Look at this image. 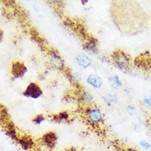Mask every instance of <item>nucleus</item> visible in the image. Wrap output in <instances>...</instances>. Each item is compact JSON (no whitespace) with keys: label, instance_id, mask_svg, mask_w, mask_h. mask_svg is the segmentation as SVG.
Here are the masks:
<instances>
[{"label":"nucleus","instance_id":"nucleus-6","mask_svg":"<svg viewBox=\"0 0 151 151\" xmlns=\"http://www.w3.org/2000/svg\"><path fill=\"white\" fill-rule=\"evenodd\" d=\"M56 139H57L56 134L55 132L50 131V132L45 133V135L41 137V142H42V144L45 145L46 146L52 149L55 146Z\"/></svg>","mask_w":151,"mask_h":151},{"label":"nucleus","instance_id":"nucleus-3","mask_svg":"<svg viewBox=\"0 0 151 151\" xmlns=\"http://www.w3.org/2000/svg\"><path fill=\"white\" fill-rule=\"evenodd\" d=\"M43 93L42 90L40 88V86L37 84V83H30L27 88L22 93V95L27 98H31L33 99H37L41 97Z\"/></svg>","mask_w":151,"mask_h":151},{"label":"nucleus","instance_id":"nucleus-16","mask_svg":"<svg viewBox=\"0 0 151 151\" xmlns=\"http://www.w3.org/2000/svg\"><path fill=\"white\" fill-rule=\"evenodd\" d=\"M70 77L71 78L75 81L76 83H78V82H80L82 80V76L80 73H78V72H74V73H72V74H70Z\"/></svg>","mask_w":151,"mask_h":151},{"label":"nucleus","instance_id":"nucleus-1","mask_svg":"<svg viewBox=\"0 0 151 151\" xmlns=\"http://www.w3.org/2000/svg\"><path fill=\"white\" fill-rule=\"evenodd\" d=\"M112 61L119 70L127 72L131 69V60L127 53L123 50H117L112 54Z\"/></svg>","mask_w":151,"mask_h":151},{"label":"nucleus","instance_id":"nucleus-2","mask_svg":"<svg viewBox=\"0 0 151 151\" xmlns=\"http://www.w3.org/2000/svg\"><path fill=\"white\" fill-rule=\"evenodd\" d=\"M85 116L88 121L94 125H98L101 123L103 120L102 111L96 107L88 106L85 109Z\"/></svg>","mask_w":151,"mask_h":151},{"label":"nucleus","instance_id":"nucleus-19","mask_svg":"<svg viewBox=\"0 0 151 151\" xmlns=\"http://www.w3.org/2000/svg\"><path fill=\"white\" fill-rule=\"evenodd\" d=\"M127 111H128L131 116H133V115L135 113V111H136V108H135V106H133V105H129V106H127Z\"/></svg>","mask_w":151,"mask_h":151},{"label":"nucleus","instance_id":"nucleus-10","mask_svg":"<svg viewBox=\"0 0 151 151\" xmlns=\"http://www.w3.org/2000/svg\"><path fill=\"white\" fill-rule=\"evenodd\" d=\"M17 142L19 143L22 149H24L25 150H27L29 149L32 147L34 145V142L33 140L29 136H22V137H19V139L17 140Z\"/></svg>","mask_w":151,"mask_h":151},{"label":"nucleus","instance_id":"nucleus-12","mask_svg":"<svg viewBox=\"0 0 151 151\" xmlns=\"http://www.w3.org/2000/svg\"><path fill=\"white\" fill-rule=\"evenodd\" d=\"M80 101H81L83 104H90L93 101V95L90 93L89 92L87 91H83L80 93Z\"/></svg>","mask_w":151,"mask_h":151},{"label":"nucleus","instance_id":"nucleus-15","mask_svg":"<svg viewBox=\"0 0 151 151\" xmlns=\"http://www.w3.org/2000/svg\"><path fill=\"white\" fill-rule=\"evenodd\" d=\"M142 103H143L145 107H146L149 110H151V96L145 97L142 100Z\"/></svg>","mask_w":151,"mask_h":151},{"label":"nucleus","instance_id":"nucleus-9","mask_svg":"<svg viewBox=\"0 0 151 151\" xmlns=\"http://www.w3.org/2000/svg\"><path fill=\"white\" fill-rule=\"evenodd\" d=\"M87 83L95 88H100L102 85V79L97 74H90L87 78Z\"/></svg>","mask_w":151,"mask_h":151},{"label":"nucleus","instance_id":"nucleus-21","mask_svg":"<svg viewBox=\"0 0 151 151\" xmlns=\"http://www.w3.org/2000/svg\"><path fill=\"white\" fill-rule=\"evenodd\" d=\"M88 2V0H85V1H83H83H81V3H82V4H83V5H85V4H87Z\"/></svg>","mask_w":151,"mask_h":151},{"label":"nucleus","instance_id":"nucleus-20","mask_svg":"<svg viewBox=\"0 0 151 151\" xmlns=\"http://www.w3.org/2000/svg\"><path fill=\"white\" fill-rule=\"evenodd\" d=\"M125 151H138L137 150H135V149H133V148H127V150Z\"/></svg>","mask_w":151,"mask_h":151},{"label":"nucleus","instance_id":"nucleus-8","mask_svg":"<svg viewBox=\"0 0 151 151\" xmlns=\"http://www.w3.org/2000/svg\"><path fill=\"white\" fill-rule=\"evenodd\" d=\"M76 61L78 65L83 69H87L92 65V60L85 54H79L76 56Z\"/></svg>","mask_w":151,"mask_h":151},{"label":"nucleus","instance_id":"nucleus-17","mask_svg":"<svg viewBox=\"0 0 151 151\" xmlns=\"http://www.w3.org/2000/svg\"><path fill=\"white\" fill-rule=\"evenodd\" d=\"M139 145L141 146V148H143L145 150H151V144L149 143L148 141L145 140H141L139 142Z\"/></svg>","mask_w":151,"mask_h":151},{"label":"nucleus","instance_id":"nucleus-13","mask_svg":"<svg viewBox=\"0 0 151 151\" xmlns=\"http://www.w3.org/2000/svg\"><path fill=\"white\" fill-rule=\"evenodd\" d=\"M70 117V115L69 112L67 111H61L58 114H55L52 116V119L55 122H63V121H68Z\"/></svg>","mask_w":151,"mask_h":151},{"label":"nucleus","instance_id":"nucleus-14","mask_svg":"<svg viewBox=\"0 0 151 151\" xmlns=\"http://www.w3.org/2000/svg\"><path fill=\"white\" fill-rule=\"evenodd\" d=\"M109 81L111 82V85L113 86L116 88H121L122 86V80L119 77L118 75H113L111 77H109Z\"/></svg>","mask_w":151,"mask_h":151},{"label":"nucleus","instance_id":"nucleus-22","mask_svg":"<svg viewBox=\"0 0 151 151\" xmlns=\"http://www.w3.org/2000/svg\"><path fill=\"white\" fill-rule=\"evenodd\" d=\"M67 151H74V150H68Z\"/></svg>","mask_w":151,"mask_h":151},{"label":"nucleus","instance_id":"nucleus-18","mask_svg":"<svg viewBox=\"0 0 151 151\" xmlns=\"http://www.w3.org/2000/svg\"><path fill=\"white\" fill-rule=\"evenodd\" d=\"M45 120V117H44V116L43 115H37L36 116L34 119H33V122L36 123V124H40L43 121Z\"/></svg>","mask_w":151,"mask_h":151},{"label":"nucleus","instance_id":"nucleus-11","mask_svg":"<svg viewBox=\"0 0 151 151\" xmlns=\"http://www.w3.org/2000/svg\"><path fill=\"white\" fill-rule=\"evenodd\" d=\"M103 100L104 102H106V104H107L108 106L116 104V102H118V98L116 94L113 93H106L103 96Z\"/></svg>","mask_w":151,"mask_h":151},{"label":"nucleus","instance_id":"nucleus-4","mask_svg":"<svg viewBox=\"0 0 151 151\" xmlns=\"http://www.w3.org/2000/svg\"><path fill=\"white\" fill-rule=\"evenodd\" d=\"M49 64L50 67L55 70H65V67L64 60L55 51L50 52Z\"/></svg>","mask_w":151,"mask_h":151},{"label":"nucleus","instance_id":"nucleus-5","mask_svg":"<svg viewBox=\"0 0 151 151\" xmlns=\"http://www.w3.org/2000/svg\"><path fill=\"white\" fill-rule=\"evenodd\" d=\"M27 69L23 63L20 61H15L12 64L11 72H12L13 78H17L22 77L27 73Z\"/></svg>","mask_w":151,"mask_h":151},{"label":"nucleus","instance_id":"nucleus-7","mask_svg":"<svg viewBox=\"0 0 151 151\" xmlns=\"http://www.w3.org/2000/svg\"><path fill=\"white\" fill-rule=\"evenodd\" d=\"M83 48L88 51L95 53L98 51V41L96 38L93 37H88L87 38V41L83 44Z\"/></svg>","mask_w":151,"mask_h":151}]
</instances>
